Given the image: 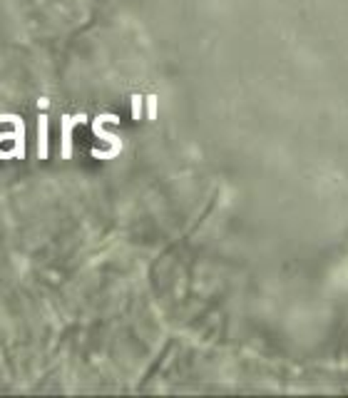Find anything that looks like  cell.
Instances as JSON below:
<instances>
[{"instance_id": "3", "label": "cell", "mask_w": 348, "mask_h": 398, "mask_svg": "<svg viewBox=\"0 0 348 398\" xmlns=\"http://www.w3.org/2000/svg\"><path fill=\"white\" fill-rule=\"evenodd\" d=\"M0 122L13 124V130H15V142H13V150H10V157L25 159V122H23V118L8 112V115H0Z\"/></svg>"}, {"instance_id": "7", "label": "cell", "mask_w": 348, "mask_h": 398, "mask_svg": "<svg viewBox=\"0 0 348 398\" xmlns=\"http://www.w3.org/2000/svg\"><path fill=\"white\" fill-rule=\"evenodd\" d=\"M150 118H154V98H150Z\"/></svg>"}, {"instance_id": "2", "label": "cell", "mask_w": 348, "mask_h": 398, "mask_svg": "<svg viewBox=\"0 0 348 398\" xmlns=\"http://www.w3.org/2000/svg\"><path fill=\"white\" fill-rule=\"evenodd\" d=\"M87 122L85 115H78V118H70V115H65V118L60 120V132H62V140H60V159H70L73 157V130L78 127V124Z\"/></svg>"}, {"instance_id": "6", "label": "cell", "mask_w": 348, "mask_h": 398, "mask_svg": "<svg viewBox=\"0 0 348 398\" xmlns=\"http://www.w3.org/2000/svg\"><path fill=\"white\" fill-rule=\"evenodd\" d=\"M47 104H50V100H45V98H43V100H38V107H43V110H45Z\"/></svg>"}, {"instance_id": "1", "label": "cell", "mask_w": 348, "mask_h": 398, "mask_svg": "<svg viewBox=\"0 0 348 398\" xmlns=\"http://www.w3.org/2000/svg\"><path fill=\"white\" fill-rule=\"evenodd\" d=\"M107 122H119L117 115H112V112H105V115H97V118L92 120V132L97 135L100 140H105V142H110V150L100 152V150H92V157H97V159H112V157H117L119 150H122V142H119L115 135H110V132L105 130Z\"/></svg>"}, {"instance_id": "5", "label": "cell", "mask_w": 348, "mask_h": 398, "mask_svg": "<svg viewBox=\"0 0 348 398\" xmlns=\"http://www.w3.org/2000/svg\"><path fill=\"white\" fill-rule=\"evenodd\" d=\"M139 112H142V104H139V98H132V118L139 120Z\"/></svg>"}, {"instance_id": "4", "label": "cell", "mask_w": 348, "mask_h": 398, "mask_svg": "<svg viewBox=\"0 0 348 398\" xmlns=\"http://www.w3.org/2000/svg\"><path fill=\"white\" fill-rule=\"evenodd\" d=\"M47 115H40L38 118V157L40 159H47L50 155V130H47Z\"/></svg>"}]
</instances>
